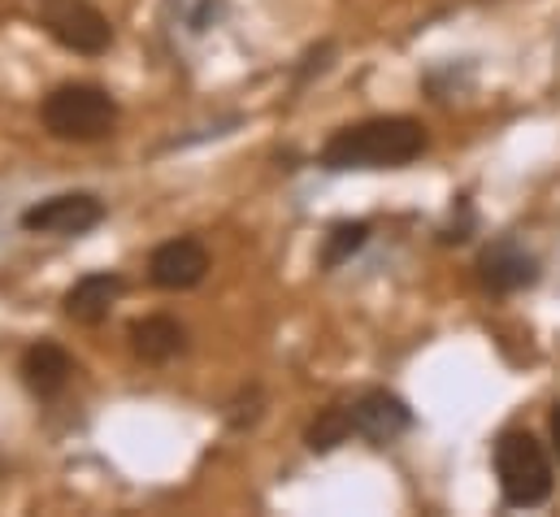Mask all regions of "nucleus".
<instances>
[{
	"label": "nucleus",
	"instance_id": "obj_11",
	"mask_svg": "<svg viewBox=\"0 0 560 517\" xmlns=\"http://www.w3.org/2000/svg\"><path fill=\"white\" fill-rule=\"evenodd\" d=\"M183 348H187V331H183L174 318L148 313L140 322H131V353H136L140 361H148V366H165V361H174Z\"/></svg>",
	"mask_w": 560,
	"mask_h": 517
},
{
	"label": "nucleus",
	"instance_id": "obj_14",
	"mask_svg": "<svg viewBox=\"0 0 560 517\" xmlns=\"http://www.w3.org/2000/svg\"><path fill=\"white\" fill-rule=\"evenodd\" d=\"M548 430H552V448H557V457H560V404L552 409V417H548Z\"/></svg>",
	"mask_w": 560,
	"mask_h": 517
},
{
	"label": "nucleus",
	"instance_id": "obj_8",
	"mask_svg": "<svg viewBox=\"0 0 560 517\" xmlns=\"http://www.w3.org/2000/svg\"><path fill=\"white\" fill-rule=\"evenodd\" d=\"M118 296H122V278L109 274V269H96V274H83V278L66 291L61 309H66V318L79 322V326H101V322L114 313Z\"/></svg>",
	"mask_w": 560,
	"mask_h": 517
},
{
	"label": "nucleus",
	"instance_id": "obj_13",
	"mask_svg": "<svg viewBox=\"0 0 560 517\" xmlns=\"http://www.w3.org/2000/svg\"><path fill=\"white\" fill-rule=\"evenodd\" d=\"M365 240H370V222H339V227H330V235L322 244V269H339Z\"/></svg>",
	"mask_w": 560,
	"mask_h": 517
},
{
	"label": "nucleus",
	"instance_id": "obj_1",
	"mask_svg": "<svg viewBox=\"0 0 560 517\" xmlns=\"http://www.w3.org/2000/svg\"><path fill=\"white\" fill-rule=\"evenodd\" d=\"M430 135L418 118H370L357 127L335 130L322 148V165L343 174V170H396L409 165L425 152Z\"/></svg>",
	"mask_w": 560,
	"mask_h": 517
},
{
	"label": "nucleus",
	"instance_id": "obj_2",
	"mask_svg": "<svg viewBox=\"0 0 560 517\" xmlns=\"http://www.w3.org/2000/svg\"><path fill=\"white\" fill-rule=\"evenodd\" d=\"M39 123L52 139L66 143H96L118 127V101L96 83H61L44 96Z\"/></svg>",
	"mask_w": 560,
	"mask_h": 517
},
{
	"label": "nucleus",
	"instance_id": "obj_3",
	"mask_svg": "<svg viewBox=\"0 0 560 517\" xmlns=\"http://www.w3.org/2000/svg\"><path fill=\"white\" fill-rule=\"evenodd\" d=\"M495 479L513 509H535L552 496V461L530 430H504L495 439Z\"/></svg>",
	"mask_w": 560,
	"mask_h": 517
},
{
	"label": "nucleus",
	"instance_id": "obj_5",
	"mask_svg": "<svg viewBox=\"0 0 560 517\" xmlns=\"http://www.w3.org/2000/svg\"><path fill=\"white\" fill-rule=\"evenodd\" d=\"M105 222V200L92 192H61L22 214V231L31 235H88Z\"/></svg>",
	"mask_w": 560,
	"mask_h": 517
},
{
	"label": "nucleus",
	"instance_id": "obj_6",
	"mask_svg": "<svg viewBox=\"0 0 560 517\" xmlns=\"http://www.w3.org/2000/svg\"><path fill=\"white\" fill-rule=\"evenodd\" d=\"M209 274V249L196 235H178L165 240L152 257H148V278L161 291H191L196 283H205Z\"/></svg>",
	"mask_w": 560,
	"mask_h": 517
},
{
	"label": "nucleus",
	"instance_id": "obj_10",
	"mask_svg": "<svg viewBox=\"0 0 560 517\" xmlns=\"http://www.w3.org/2000/svg\"><path fill=\"white\" fill-rule=\"evenodd\" d=\"M70 375H74V361H70V353H66L61 344H52V340H39V344H31V348L22 353V383L31 388V395H39V400L61 395L66 383H70Z\"/></svg>",
	"mask_w": 560,
	"mask_h": 517
},
{
	"label": "nucleus",
	"instance_id": "obj_4",
	"mask_svg": "<svg viewBox=\"0 0 560 517\" xmlns=\"http://www.w3.org/2000/svg\"><path fill=\"white\" fill-rule=\"evenodd\" d=\"M44 31L79 57H101L114 44L109 18L88 0H48L44 4Z\"/></svg>",
	"mask_w": 560,
	"mask_h": 517
},
{
	"label": "nucleus",
	"instance_id": "obj_7",
	"mask_svg": "<svg viewBox=\"0 0 560 517\" xmlns=\"http://www.w3.org/2000/svg\"><path fill=\"white\" fill-rule=\"evenodd\" d=\"M348 409H352V430H357L361 439H370L374 448L396 444V439L413 426V409L387 388L365 391V395H361L357 404H348Z\"/></svg>",
	"mask_w": 560,
	"mask_h": 517
},
{
	"label": "nucleus",
	"instance_id": "obj_12",
	"mask_svg": "<svg viewBox=\"0 0 560 517\" xmlns=\"http://www.w3.org/2000/svg\"><path fill=\"white\" fill-rule=\"evenodd\" d=\"M348 435H357L352 430V409H322L313 422H308V430H304V444L313 448V452H335Z\"/></svg>",
	"mask_w": 560,
	"mask_h": 517
},
{
	"label": "nucleus",
	"instance_id": "obj_9",
	"mask_svg": "<svg viewBox=\"0 0 560 517\" xmlns=\"http://www.w3.org/2000/svg\"><path fill=\"white\" fill-rule=\"evenodd\" d=\"M478 278H482V287L487 291H495V296H513V291H522V287H530L535 278H539V265L530 253H522L517 244H491L482 257H478Z\"/></svg>",
	"mask_w": 560,
	"mask_h": 517
}]
</instances>
